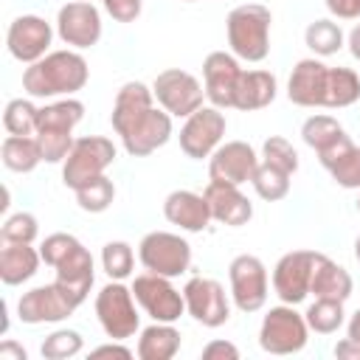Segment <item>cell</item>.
<instances>
[{
    "instance_id": "7bdbcfd3",
    "label": "cell",
    "mask_w": 360,
    "mask_h": 360,
    "mask_svg": "<svg viewBox=\"0 0 360 360\" xmlns=\"http://www.w3.org/2000/svg\"><path fill=\"white\" fill-rule=\"evenodd\" d=\"M326 8L335 17H343V20L360 17V0H326Z\"/></svg>"
},
{
    "instance_id": "cb8c5ba5",
    "label": "cell",
    "mask_w": 360,
    "mask_h": 360,
    "mask_svg": "<svg viewBox=\"0 0 360 360\" xmlns=\"http://www.w3.org/2000/svg\"><path fill=\"white\" fill-rule=\"evenodd\" d=\"M276 98V76L267 70H242L233 93V107L250 112L262 110Z\"/></svg>"
},
{
    "instance_id": "5bb4252c",
    "label": "cell",
    "mask_w": 360,
    "mask_h": 360,
    "mask_svg": "<svg viewBox=\"0 0 360 360\" xmlns=\"http://www.w3.org/2000/svg\"><path fill=\"white\" fill-rule=\"evenodd\" d=\"M231 290H233V301L242 312H256L264 307L267 301V273L264 264L250 256L242 253L231 262Z\"/></svg>"
},
{
    "instance_id": "8992f818",
    "label": "cell",
    "mask_w": 360,
    "mask_h": 360,
    "mask_svg": "<svg viewBox=\"0 0 360 360\" xmlns=\"http://www.w3.org/2000/svg\"><path fill=\"white\" fill-rule=\"evenodd\" d=\"M115 160V146L112 141L101 138V135H84L73 143L70 155L65 158V169H62V180L65 186H70L73 191L79 186H84L87 180L104 174V169Z\"/></svg>"
},
{
    "instance_id": "d6986e66",
    "label": "cell",
    "mask_w": 360,
    "mask_h": 360,
    "mask_svg": "<svg viewBox=\"0 0 360 360\" xmlns=\"http://www.w3.org/2000/svg\"><path fill=\"white\" fill-rule=\"evenodd\" d=\"M239 73H242V68L231 53L214 51V53L205 56L202 79H205V96L211 98L214 107H233V93H236Z\"/></svg>"
},
{
    "instance_id": "5b68a950",
    "label": "cell",
    "mask_w": 360,
    "mask_h": 360,
    "mask_svg": "<svg viewBox=\"0 0 360 360\" xmlns=\"http://www.w3.org/2000/svg\"><path fill=\"white\" fill-rule=\"evenodd\" d=\"M87 295L65 281H53V284H45V287H34L28 290L20 304H17V312H20V321L22 323H45V321H62L68 318Z\"/></svg>"
},
{
    "instance_id": "ac0fdd59",
    "label": "cell",
    "mask_w": 360,
    "mask_h": 360,
    "mask_svg": "<svg viewBox=\"0 0 360 360\" xmlns=\"http://www.w3.org/2000/svg\"><path fill=\"white\" fill-rule=\"evenodd\" d=\"M51 25L37 14H22L8 25V51L20 62H39L51 45Z\"/></svg>"
},
{
    "instance_id": "277c9868",
    "label": "cell",
    "mask_w": 360,
    "mask_h": 360,
    "mask_svg": "<svg viewBox=\"0 0 360 360\" xmlns=\"http://www.w3.org/2000/svg\"><path fill=\"white\" fill-rule=\"evenodd\" d=\"M39 256L45 264H51L56 270V278L82 290L84 295L90 292L93 284V256L90 250L70 233H51L45 236Z\"/></svg>"
},
{
    "instance_id": "e0dca14e",
    "label": "cell",
    "mask_w": 360,
    "mask_h": 360,
    "mask_svg": "<svg viewBox=\"0 0 360 360\" xmlns=\"http://www.w3.org/2000/svg\"><path fill=\"white\" fill-rule=\"evenodd\" d=\"M56 31H59L62 42L76 45V48H90L101 37V17L93 3L76 0V3H68L59 8Z\"/></svg>"
},
{
    "instance_id": "ba28073f",
    "label": "cell",
    "mask_w": 360,
    "mask_h": 360,
    "mask_svg": "<svg viewBox=\"0 0 360 360\" xmlns=\"http://www.w3.org/2000/svg\"><path fill=\"white\" fill-rule=\"evenodd\" d=\"M259 343L270 354H292L301 352L307 343V318H301L292 304L290 307H273L262 321Z\"/></svg>"
},
{
    "instance_id": "2e32d148",
    "label": "cell",
    "mask_w": 360,
    "mask_h": 360,
    "mask_svg": "<svg viewBox=\"0 0 360 360\" xmlns=\"http://www.w3.org/2000/svg\"><path fill=\"white\" fill-rule=\"evenodd\" d=\"M222 135H225V115L217 107H200L197 112L188 115L186 127L180 129V149L188 158L202 160L211 155V149L219 143Z\"/></svg>"
},
{
    "instance_id": "1f68e13d",
    "label": "cell",
    "mask_w": 360,
    "mask_h": 360,
    "mask_svg": "<svg viewBox=\"0 0 360 360\" xmlns=\"http://www.w3.org/2000/svg\"><path fill=\"white\" fill-rule=\"evenodd\" d=\"M250 183H253V188H256V194L262 200L276 202V200H281L290 191V172H284V169H278V166L264 160V163L256 166Z\"/></svg>"
},
{
    "instance_id": "8d00e7d4",
    "label": "cell",
    "mask_w": 360,
    "mask_h": 360,
    "mask_svg": "<svg viewBox=\"0 0 360 360\" xmlns=\"http://www.w3.org/2000/svg\"><path fill=\"white\" fill-rule=\"evenodd\" d=\"M101 264L110 278H127L132 273V248L127 242H107L101 250Z\"/></svg>"
},
{
    "instance_id": "4fadbf2b",
    "label": "cell",
    "mask_w": 360,
    "mask_h": 360,
    "mask_svg": "<svg viewBox=\"0 0 360 360\" xmlns=\"http://www.w3.org/2000/svg\"><path fill=\"white\" fill-rule=\"evenodd\" d=\"M152 93L158 96V101L166 107V112H172V115H191V112H197L200 107H202V87H200V82L191 76V73H186V70H180V68H169V70H163V73H158V79H155V87H152Z\"/></svg>"
},
{
    "instance_id": "52a82bcc",
    "label": "cell",
    "mask_w": 360,
    "mask_h": 360,
    "mask_svg": "<svg viewBox=\"0 0 360 360\" xmlns=\"http://www.w3.org/2000/svg\"><path fill=\"white\" fill-rule=\"evenodd\" d=\"M143 267L149 273L174 278L180 273L188 270L191 262V245L186 239H180L177 233H166V231H152L141 239V250H138Z\"/></svg>"
},
{
    "instance_id": "ee69618b",
    "label": "cell",
    "mask_w": 360,
    "mask_h": 360,
    "mask_svg": "<svg viewBox=\"0 0 360 360\" xmlns=\"http://www.w3.org/2000/svg\"><path fill=\"white\" fill-rule=\"evenodd\" d=\"M202 357H205V360H214V357H231V360H236V357H239V349H236L233 343L214 340V343H208V346L202 349Z\"/></svg>"
},
{
    "instance_id": "8fae6325",
    "label": "cell",
    "mask_w": 360,
    "mask_h": 360,
    "mask_svg": "<svg viewBox=\"0 0 360 360\" xmlns=\"http://www.w3.org/2000/svg\"><path fill=\"white\" fill-rule=\"evenodd\" d=\"M132 295L135 301L160 323H172L183 315L186 309V298L169 284L166 276H158V273H143L135 278L132 284Z\"/></svg>"
},
{
    "instance_id": "603a6c76",
    "label": "cell",
    "mask_w": 360,
    "mask_h": 360,
    "mask_svg": "<svg viewBox=\"0 0 360 360\" xmlns=\"http://www.w3.org/2000/svg\"><path fill=\"white\" fill-rule=\"evenodd\" d=\"M163 214L172 225H180L186 231H202L211 219L205 197L194 191H172L163 202Z\"/></svg>"
},
{
    "instance_id": "f546056e",
    "label": "cell",
    "mask_w": 360,
    "mask_h": 360,
    "mask_svg": "<svg viewBox=\"0 0 360 360\" xmlns=\"http://www.w3.org/2000/svg\"><path fill=\"white\" fill-rule=\"evenodd\" d=\"M360 98V79L349 68H329L326 104L323 107H349Z\"/></svg>"
},
{
    "instance_id": "484cf974",
    "label": "cell",
    "mask_w": 360,
    "mask_h": 360,
    "mask_svg": "<svg viewBox=\"0 0 360 360\" xmlns=\"http://www.w3.org/2000/svg\"><path fill=\"white\" fill-rule=\"evenodd\" d=\"M39 253L31 242H3L0 248V278L3 284H22L39 267Z\"/></svg>"
},
{
    "instance_id": "f6af8a7d",
    "label": "cell",
    "mask_w": 360,
    "mask_h": 360,
    "mask_svg": "<svg viewBox=\"0 0 360 360\" xmlns=\"http://www.w3.org/2000/svg\"><path fill=\"white\" fill-rule=\"evenodd\" d=\"M90 357H132V352L127 349V346H118V343H107V346H98Z\"/></svg>"
},
{
    "instance_id": "ffe728a7",
    "label": "cell",
    "mask_w": 360,
    "mask_h": 360,
    "mask_svg": "<svg viewBox=\"0 0 360 360\" xmlns=\"http://www.w3.org/2000/svg\"><path fill=\"white\" fill-rule=\"evenodd\" d=\"M326 82H329V68L318 59H301L292 68L287 96L298 107H323L326 104Z\"/></svg>"
},
{
    "instance_id": "44dd1931",
    "label": "cell",
    "mask_w": 360,
    "mask_h": 360,
    "mask_svg": "<svg viewBox=\"0 0 360 360\" xmlns=\"http://www.w3.org/2000/svg\"><path fill=\"white\" fill-rule=\"evenodd\" d=\"M259 160H256V152L245 143V141H231L225 146H219L211 158V166H208V174L211 180H222V183H248L256 172Z\"/></svg>"
},
{
    "instance_id": "c3c4849f",
    "label": "cell",
    "mask_w": 360,
    "mask_h": 360,
    "mask_svg": "<svg viewBox=\"0 0 360 360\" xmlns=\"http://www.w3.org/2000/svg\"><path fill=\"white\" fill-rule=\"evenodd\" d=\"M354 256H357V262H360V236H357V242H354Z\"/></svg>"
},
{
    "instance_id": "7402d4cb",
    "label": "cell",
    "mask_w": 360,
    "mask_h": 360,
    "mask_svg": "<svg viewBox=\"0 0 360 360\" xmlns=\"http://www.w3.org/2000/svg\"><path fill=\"white\" fill-rule=\"evenodd\" d=\"M205 202H208V211H211V219H219L225 225H245L253 214L248 197L233 186V183H222V180H211L202 191Z\"/></svg>"
},
{
    "instance_id": "3957f363",
    "label": "cell",
    "mask_w": 360,
    "mask_h": 360,
    "mask_svg": "<svg viewBox=\"0 0 360 360\" xmlns=\"http://www.w3.org/2000/svg\"><path fill=\"white\" fill-rule=\"evenodd\" d=\"M270 11L259 3L236 6L228 14V42L231 51L245 62H262L270 51Z\"/></svg>"
},
{
    "instance_id": "d590c367",
    "label": "cell",
    "mask_w": 360,
    "mask_h": 360,
    "mask_svg": "<svg viewBox=\"0 0 360 360\" xmlns=\"http://www.w3.org/2000/svg\"><path fill=\"white\" fill-rule=\"evenodd\" d=\"M304 37H307V45L315 53H321V56H329V53H335L343 45V31L332 20H315V22H309V28H307Z\"/></svg>"
},
{
    "instance_id": "836d02e7",
    "label": "cell",
    "mask_w": 360,
    "mask_h": 360,
    "mask_svg": "<svg viewBox=\"0 0 360 360\" xmlns=\"http://www.w3.org/2000/svg\"><path fill=\"white\" fill-rule=\"evenodd\" d=\"M112 197H115V186H112V180H107L104 174H98V177H93V180H87L84 186L76 188L79 205H82L84 211H93V214L107 211L110 202H112Z\"/></svg>"
},
{
    "instance_id": "7a4b0ae2",
    "label": "cell",
    "mask_w": 360,
    "mask_h": 360,
    "mask_svg": "<svg viewBox=\"0 0 360 360\" xmlns=\"http://www.w3.org/2000/svg\"><path fill=\"white\" fill-rule=\"evenodd\" d=\"M84 115V104L76 101V98H65V101H56V104H48L39 110V118H37V143H39V152H42V160L48 163H59L70 155L73 149V127L82 121Z\"/></svg>"
},
{
    "instance_id": "d4e9b609",
    "label": "cell",
    "mask_w": 360,
    "mask_h": 360,
    "mask_svg": "<svg viewBox=\"0 0 360 360\" xmlns=\"http://www.w3.org/2000/svg\"><path fill=\"white\" fill-rule=\"evenodd\" d=\"M301 135H304L307 146H312L318 152L321 160L332 158L335 152H340L343 146L352 143L349 135L343 132V127L335 118H329V115H312V118H307Z\"/></svg>"
},
{
    "instance_id": "4316f807",
    "label": "cell",
    "mask_w": 360,
    "mask_h": 360,
    "mask_svg": "<svg viewBox=\"0 0 360 360\" xmlns=\"http://www.w3.org/2000/svg\"><path fill=\"white\" fill-rule=\"evenodd\" d=\"M309 292H315V298H340V301H346L352 295V276L340 264H335L332 259H326L321 253L318 264L312 270Z\"/></svg>"
},
{
    "instance_id": "f1b7e54d",
    "label": "cell",
    "mask_w": 360,
    "mask_h": 360,
    "mask_svg": "<svg viewBox=\"0 0 360 360\" xmlns=\"http://www.w3.org/2000/svg\"><path fill=\"white\" fill-rule=\"evenodd\" d=\"M0 155H3L6 169H11V172H31V169L42 160L39 143H37V138H31V135H8V138L3 141Z\"/></svg>"
},
{
    "instance_id": "b9f144b4",
    "label": "cell",
    "mask_w": 360,
    "mask_h": 360,
    "mask_svg": "<svg viewBox=\"0 0 360 360\" xmlns=\"http://www.w3.org/2000/svg\"><path fill=\"white\" fill-rule=\"evenodd\" d=\"M104 8L118 22H132L141 14V0H104Z\"/></svg>"
},
{
    "instance_id": "7dc6e473",
    "label": "cell",
    "mask_w": 360,
    "mask_h": 360,
    "mask_svg": "<svg viewBox=\"0 0 360 360\" xmlns=\"http://www.w3.org/2000/svg\"><path fill=\"white\" fill-rule=\"evenodd\" d=\"M349 48H352V56H354V59H360V25L349 34Z\"/></svg>"
},
{
    "instance_id": "d6a6232c",
    "label": "cell",
    "mask_w": 360,
    "mask_h": 360,
    "mask_svg": "<svg viewBox=\"0 0 360 360\" xmlns=\"http://www.w3.org/2000/svg\"><path fill=\"white\" fill-rule=\"evenodd\" d=\"M343 323V301L340 298H315V304L307 309V326H312L321 335L335 332Z\"/></svg>"
},
{
    "instance_id": "4dcf8cb0",
    "label": "cell",
    "mask_w": 360,
    "mask_h": 360,
    "mask_svg": "<svg viewBox=\"0 0 360 360\" xmlns=\"http://www.w3.org/2000/svg\"><path fill=\"white\" fill-rule=\"evenodd\" d=\"M321 163L329 169V174L338 180V186L360 188V146L349 143V146H343L340 152H335L332 158H326Z\"/></svg>"
},
{
    "instance_id": "60d3db41",
    "label": "cell",
    "mask_w": 360,
    "mask_h": 360,
    "mask_svg": "<svg viewBox=\"0 0 360 360\" xmlns=\"http://www.w3.org/2000/svg\"><path fill=\"white\" fill-rule=\"evenodd\" d=\"M335 354L343 360H360V309L349 321V338L335 346Z\"/></svg>"
},
{
    "instance_id": "9c48e42d",
    "label": "cell",
    "mask_w": 360,
    "mask_h": 360,
    "mask_svg": "<svg viewBox=\"0 0 360 360\" xmlns=\"http://www.w3.org/2000/svg\"><path fill=\"white\" fill-rule=\"evenodd\" d=\"M124 141V149L132 158H146L152 155L158 146H163L172 135V118L169 112H160L155 107H146L143 112H138L135 118H129L127 124H121L115 129Z\"/></svg>"
},
{
    "instance_id": "bcb514c9",
    "label": "cell",
    "mask_w": 360,
    "mask_h": 360,
    "mask_svg": "<svg viewBox=\"0 0 360 360\" xmlns=\"http://www.w3.org/2000/svg\"><path fill=\"white\" fill-rule=\"evenodd\" d=\"M6 357L25 360V349H22V346H17V343H11V340H6V343L0 346V360H6Z\"/></svg>"
},
{
    "instance_id": "f35d334b",
    "label": "cell",
    "mask_w": 360,
    "mask_h": 360,
    "mask_svg": "<svg viewBox=\"0 0 360 360\" xmlns=\"http://www.w3.org/2000/svg\"><path fill=\"white\" fill-rule=\"evenodd\" d=\"M264 160L273 163V166H278V169H284V172H290V174L298 169V155H295L292 143L284 141V138H278V135H273V138L264 141Z\"/></svg>"
},
{
    "instance_id": "6da1fadb",
    "label": "cell",
    "mask_w": 360,
    "mask_h": 360,
    "mask_svg": "<svg viewBox=\"0 0 360 360\" xmlns=\"http://www.w3.org/2000/svg\"><path fill=\"white\" fill-rule=\"evenodd\" d=\"M87 82V62L73 51H53L39 62H31L22 73V87L28 96H62L76 93Z\"/></svg>"
},
{
    "instance_id": "681fc988",
    "label": "cell",
    "mask_w": 360,
    "mask_h": 360,
    "mask_svg": "<svg viewBox=\"0 0 360 360\" xmlns=\"http://www.w3.org/2000/svg\"><path fill=\"white\" fill-rule=\"evenodd\" d=\"M357 208H360V200H357Z\"/></svg>"
},
{
    "instance_id": "74e56055",
    "label": "cell",
    "mask_w": 360,
    "mask_h": 360,
    "mask_svg": "<svg viewBox=\"0 0 360 360\" xmlns=\"http://www.w3.org/2000/svg\"><path fill=\"white\" fill-rule=\"evenodd\" d=\"M79 349H82V335L73 332V329H59V332L45 338L42 357L45 360H65V357L79 354Z\"/></svg>"
},
{
    "instance_id": "9a60e30c",
    "label": "cell",
    "mask_w": 360,
    "mask_h": 360,
    "mask_svg": "<svg viewBox=\"0 0 360 360\" xmlns=\"http://www.w3.org/2000/svg\"><path fill=\"white\" fill-rule=\"evenodd\" d=\"M183 298H186V309L191 312L194 321H200L202 326H222L231 315L228 309V298L219 281L214 278H188V284L183 287Z\"/></svg>"
},
{
    "instance_id": "e575fe53",
    "label": "cell",
    "mask_w": 360,
    "mask_h": 360,
    "mask_svg": "<svg viewBox=\"0 0 360 360\" xmlns=\"http://www.w3.org/2000/svg\"><path fill=\"white\" fill-rule=\"evenodd\" d=\"M37 118H39V110L25 98L8 101L3 112V124L11 135H37Z\"/></svg>"
},
{
    "instance_id": "ab89813d",
    "label": "cell",
    "mask_w": 360,
    "mask_h": 360,
    "mask_svg": "<svg viewBox=\"0 0 360 360\" xmlns=\"http://www.w3.org/2000/svg\"><path fill=\"white\" fill-rule=\"evenodd\" d=\"M34 236H37V219L31 214H25V211L8 217L3 222V228H0V239L3 242H34Z\"/></svg>"
},
{
    "instance_id": "7c38bea8",
    "label": "cell",
    "mask_w": 360,
    "mask_h": 360,
    "mask_svg": "<svg viewBox=\"0 0 360 360\" xmlns=\"http://www.w3.org/2000/svg\"><path fill=\"white\" fill-rule=\"evenodd\" d=\"M96 315L104 326V332L112 340L132 338L138 329V312L132 304V290L124 284H107L96 298Z\"/></svg>"
},
{
    "instance_id": "30bf717a",
    "label": "cell",
    "mask_w": 360,
    "mask_h": 360,
    "mask_svg": "<svg viewBox=\"0 0 360 360\" xmlns=\"http://www.w3.org/2000/svg\"><path fill=\"white\" fill-rule=\"evenodd\" d=\"M318 256L321 253H315V250H292L278 259V264L273 270V287L284 304H301L309 295L312 270L318 264Z\"/></svg>"
},
{
    "instance_id": "83f0119b",
    "label": "cell",
    "mask_w": 360,
    "mask_h": 360,
    "mask_svg": "<svg viewBox=\"0 0 360 360\" xmlns=\"http://www.w3.org/2000/svg\"><path fill=\"white\" fill-rule=\"evenodd\" d=\"M180 349V332L172 329L169 323H155L149 329H143L141 340H138V357L141 360H169L174 357Z\"/></svg>"
}]
</instances>
